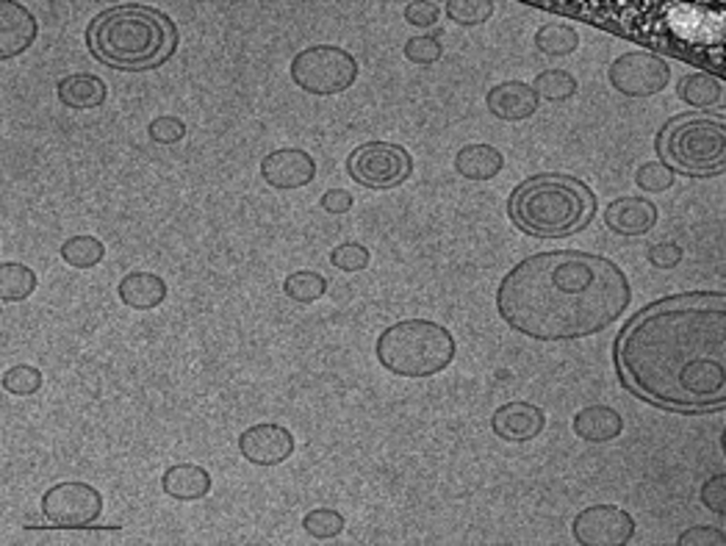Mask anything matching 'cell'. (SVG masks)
<instances>
[{"instance_id": "obj_37", "label": "cell", "mask_w": 726, "mask_h": 546, "mask_svg": "<svg viewBox=\"0 0 726 546\" xmlns=\"http://www.w3.org/2000/svg\"><path fill=\"white\" fill-rule=\"evenodd\" d=\"M438 17H441V9H438L432 0H419V3L405 6V22L414 28H430L436 26Z\"/></svg>"}, {"instance_id": "obj_25", "label": "cell", "mask_w": 726, "mask_h": 546, "mask_svg": "<svg viewBox=\"0 0 726 546\" xmlns=\"http://www.w3.org/2000/svg\"><path fill=\"white\" fill-rule=\"evenodd\" d=\"M536 48L544 56H571L579 48V33L566 22H546L536 31Z\"/></svg>"}, {"instance_id": "obj_6", "label": "cell", "mask_w": 726, "mask_h": 546, "mask_svg": "<svg viewBox=\"0 0 726 546\" xmlns=\"http://www.w3.org/2000/svg\"><path fill=\"white\" fill-rule=\"evenodd\" d=\"M660 165L690 178L722 176L726 167V128L716 117L683 115L660 128L655 142Z\"/></svg>"}, {"instance_id": "obj_34", "label": "cell", "mask_w": 726, "mask_h": 546, "mask_svg": "<svg viewBox=\"0 0 726 546\" xmlns=\"http://www.w3.org/2000/svg\"><path fill=\"white\" fill-rule=\"evenodd\" d=\"M635 186L649 191V195H657V191L672 189L674 172L668 170L666 165H660V161H649V165H640L638 170H635Z\"/></svg>"}, {"instance_id": "obj_38", "label": "cell", "mask_w": 726, "mask_h": 546, "mask_svg": "<svg viewBox=\"0 0 726 546\" xmlns=\"http://www.w3.org/2000/svg\"><path fill=\"white\" fill-rule=\"evenodd\" d=\"M724 530H718V527H690V530H685L683 536L677 538L679 546H722L724 544Z\"/></svg>"}, {"instance_id": "obj_14", "label": "cell", "mask_w": 726, "mask_h": 546, "mask_svg": "<svg viewBox=\"0 0 726 546\" xmlns=\"http://www.w3.org/2000/svg\"><path fill=\"white\" fill-rule=\"evenodd\" d=\"M544 427V410L533 403H508L503 408H497V414L491 416V430L497 433V438H503L508 444L533 441V438L541 436Z\"/></svg>"}, {"instance_id": "obj_11", "label": "cell", "mask_w": 726, "mask_h": 546, "mask_svg": "<svg viewBox=\"0 0 726 546\" xmlns=\"http://www.w3.org/2000/svg\"><path fill=\"white\" fill-rule=\"evenodd\" d=\"M579 546H624L633 542L635 519L618 505H590L571 522Z\"/></svg>"}, {"instance_id": "obj_9", "label": "cell", "mask_w": 726, "mask_h": 546, "mask_svg": "<svg viewBox=\"0 0 726 546\" xmlns=\"http://www.w3.org/2000/svg\"><path fill=\"white\" fill-rule=\"evenodd\" d=\"M39 508L53 530H89L103 514V494L89 483H56L44 492Z\"/></svg>"}, {"instance_id": "obj_21", "label": "cell", "mask_w": 726, "mask_h": 546, "mask_svg": "<svg viewBox=\"0 0 726 546\" xmlns=\"http://www.w3.org/2000/svg\"><path fill=\"white\" fill-rule=\"evenodd\" d=\"M161 488L167 497L178 499V503H195V499L208 497L211 492V475L202 466L195 464H176L161 477Z\"/></svg>"}, {"instance_id": "obj_8", "label": "cell", "mask_w": 726, "mask_h": 546, "mask_svg": "<svg viewBox=\"0 0 726 546\" xmlns=\"http://www.w3.org/2000/svg\"><path fill=\"white\" fill-rule=\"evenodd\" d=\"M414 172V159L402 145L366 142L347 156V176L366 189H394Z\"/></svg>"}, {"instance_id": "obj_39", "label": "cell", "mask_w": 726, "mask_h": 546, "mask_svg": "<svg viewBox=\"0 0 726 546\" xmlns=\"http://www.w3.org/2000/svg\"><path fill=\"white\" fill-rule=\"evenodd\" d=\"M683 261V247L674 241H660V245L649 247V264L657 269H674Z\"/></svg>"}, {"instance_id": "obj_17", "label": "cell", "mask_w": 726, "mask_h": 546, "mask_svg": "<svg viewBox=\"0 0 726 546\" xmlns=\"http://www.w3.org/2000/svg\"><path fill=\"white\" fill-rule=\"evenodd\" d=\"M605 225L618 236H646L657 225V206L644 197H618L605 208Z\"/></svg>"}, {"instance_id": "obj_27", "label": "cell", "mask_w": 726, "mask_h": 546, "mask_svg": "<svg viewBox=\"0 0 726 546\" xmlns=\"http://www.w3.org/2000/svg\"><path fill=\"white\" fill-rule=\"evenodd\" d=\"M577 87V78L566 70H544L533 81V92L538 95V100H546V103H563V100L574 98Z\"/></svg>"}, {"instance_id": "obj_30", "label": "cell", "mask_w": 726, "mask_h": 546, "mask_svg": "<svg viewBox=\"0 0 726 546\" xmlns=\"http://www.w3.org/2000/svg\"><path fill=\"white\" fill-rule=\"evenodd\" d=\"M302 530L311 538H319V542H328V538L341 536L345 530V516L334 508H317L311 514H306L302 519Z\"/></svg>"}, {"instance_id": "obj_5", "label": "cell", "mask_w": 726, "mask_h": 546, "mask_svg": "<svg viewBox=\"0 0 726 546\" xmlns=\"http://www.w3.org/2000/svg\"><path fill=\"white\" fill-rule=\"evenodd\" d=\"M455 353H458L455 336L432 319L394 322L391 328L382 330L375 345V356L382 369L410 380L441 375L455 361Z\"/></svg>"}, {"instance_id": "obj_35", "label": "cell", "mask_w": 726, "mask_h": 546, "mask_svg": "<svg viewBox=\"0 0 726 546\" xmlns=\"http://www.w3.org/2000/svg\"><path fill=\"white\" fill-rule=\"evenodd\" d=\"M148 137L159 145H176L186 137V122L178 117H156L148 126Z\"/></svg>"}, {"instance_id": "obj_40", "label": "cell", "mask_w": 726, "mask_h": 546, "mask_svg": "<svg viewBox=\"0 0 726 546\" xmlns=\"http://www.w3.org/2000/svg\"><path fill=\"white\" fill-rule=\"evenodd\" d=\"M352 195L347 189H328L319 200V206L325 208L328 214H347L352 208Z\"/></svg>"}, {"instance_id": "obj_16", "label": "cell", "mask_w": 726, "mask_h": 546, "mask_svg": "<svg viewBox=\"0 0 726 546\" xmlns=\"http://www.w3.org/2000/svg\"><path fill=\"white\" fill-rule=\"evenodd\" d=\"M486 106L497 120L521 122V120H530V117L536 115L541 100H538V95L533 92L530 83L505 81V83H497V87L486 95Z\"/></svg>"}, {"instance_id": "obj_24", "label": "cell", "mask_w": 726, "mask_h": 546, "mask_svg": "<svg viewBox=\"0 0 726 546\" xmlns=\"http://www.w3.org/2000/svg\"><path fill=\"white\" fill-rule=\"evenodd\" d=\"M37 272L26 264L6 261L0 264V300L3 302H22L37 291Z\"/></svg>"}, {"instance_id": "obj_18", "label": "cell", "mask_w": 726, "mask_h": 546, "mask_svg": "<svg viewBox=\"0 0 726 546\" xmlns=\"http://www.w3.org/2000/svg\"><path fill=\"white\" fill-rule=\"evenodd\" d=\"M56 98L76 111L98 109L109 98V87L103 78L89 76V72H76V76H64L56 81Z\"/></svg>"}, {"instance_id": "obj_7", "label": "cell", "mask_w": 726, "mask_h": 546, "mask_svg": "<svg viewBox=\"0 0 726 546\" xmlns=\"http://www.w3.org/2000/svg\"><path fill=\"white\" fill-rule=\"evenodd\" d=\"M291 81L314 98H334L358 81V59L339 44H314L291 59Z\"/></svg>"}, {"instance_id": "obj_28", "label": "cell", "mask_w": 726, "mask_h": 546, "mask_svg": "<svg viewBox=\"0 0 726 546\" xmlns=\"http://www.w3.org/2000/svg\"><path fill=\"white\" fill-rule=\"evenodd\" d=\"M284 291L295 302H317L328 291V278L322 272H314V269H300L284 280Z\"/></svg>"}, {"instance_id": "obj_4", "label": "cell", "mask_w": 726, "mask_h": 546, "mask_svg": "<svg viewBox=\"0 0 726 546\" xmlns=\"http://www.w3.org/2000/svg\"><path fill=\"white\" fill-rule=\"evenodd\" d=\"M508 217L521 234L536 239H563L594 222L596 195L579 178L544 172L510 191Z\"/></svg>"}, {"instance_id": "obj_19", "label": "cell", "mask_w": 726, "mask_h": 546, "mask_svg": "<svg viewBox=\"0 0 726 546\" xmlns=\"http://www.w3.org/2000/svg\"><path fill=\"white\" fill-rule=\"evenodd\" d=\"M574 433L588 444H607L624 433V419L616 408L607 405H590L574 414Z\"/></svg>"}, {"instance_id": "obj_29", "label": "cell", "mask_w": 726, "mask_h": 546, "mask_svg": "<svg viewBox=\"0 0 726 546\" xmlns=\"http://www.w3.org/2000/svg\"><path fill=\"white\" fill-rule=\"evenodd\" d=\"M444 9H447V17L452 22L464 28H475L491 20L497 6H494V0H447Z\"/></svg>"}, {"instance_id": "obj_13", "label": "cell", "mask_w": 726, "mask_h": 546, "mask_svg": "<svg viewBox=\"0 0 726 546\" xmlns=\"http://www.w3.org/2000/svg\"><path fill=\"white\" fill-rule=\"evenodd\" d=\"M261 178L272 189H302L317 178V161L300 148H280L263 156Z\"/></svg>"}, {"instance_id": "obj_3", "label": "cell", "mask_w": 726, "mask_h": 546, "mask_svg": "<svg viewBox=\"0 0 726 546\" xmlns=\"http://www.w3.org/2000/svg\"><path fill=\"white\" fill-rule=\"evenodd\" d=\"M178 26L153 6H111L87 26V48L95 61L120 72H145L176 56Z\"/></svg>"}, {"instance_id": "obj_23", "label": "cell", "mask_w": 726, "mask_h": 546, "mask_svg": "<svg viewBox=\"0 0 726 546\" xmlns=\"http://www.w3.org/2000/svg\"><path fill=\"white\" fill-rule=\"evenodd\" d=\"M677 95L690 109H722L724 106V83L710 72H690L679 81Z\"/></svg>"}, {"instance_id": "obj_32", "label": "cell", "mask_w": 726, "mask_h": 546, "mask_svg": "<svg viewBox=\"0 0 726 546\" xmlns=\"http://www.w3.org/2000/svg\"><path fill=\"white\" fill-rule=\"evenodd\" d=\"M441 56L444 48L441 42H438V37H432V33H419V37H410L408 42H405V59H408L410 64H436Z\"/></svg>"}, {"instance_id": "obj_1", "label": "cell", "mask_w": 726, "mask_h": 546, "mask_svg": "<svg viewBox=\"0 0 726 546\" xmlns=\"http://www.w3.org/2000/svg\"><path fill=\"white\" fill-rule=\"evenodd\" d=\"M613 358L624 388L655 408H722L726 295L690 291L652 302L624 325Z\"/></svg>"}, {"instance_id": "obj_33", "label": "cell", "mask_w": 726, "mask_h": 546, "mask_svg": "<svg viewBox=\"0 0 726 546\" xmlns=\"http://www.w3.org/2000/svg\"><path fill=\"white\" fill-rule=\"evenodd\" d=\"M371 261V252L366 250L358 241H347V245H339L334 252H330V264L341 272H364Z\"/></svg>"}, {"instance_id": "obj_22", "label": "cell", "mask_w": 726, "mask_h": 546, "mask_svg": "<svg viewBox=\"0 0 726 546\" xmlns=\"http://www.w3.org/2000/svg\"><path fill=\"white\" fill-rule=\"evenodd\" d=\"M452 167L466 181H491L503 172L505 159L494 145H464L455 153Z\"/></svg>"}, {"instance_id": "obj_26", "label": "cell", "mask_w": 726, "mask_h": 546, "mask_svg": "<svg viewBox=\"0 0 726 546\" xmlns=\"http://www.w3.org/2000/svg\"><path fill=\"white\" fill-rule=\"evenodd\" d=\"M59 252L64 258V264H70L72 269H92L103 261L106 247L95 236H70Z\"/></svg>"}, {"instance_id": "obj_10", "label": "cell", "mask_w": 726, "mask_h": 546, "mask_svg": "<svg viewBox=\"0 0 726 546\" xmlns=\"http://www.w3.org/2000/svg\"><path fill=\"white\" fill-rule=\"evenodd\" d=\"M607 81L624 98H652L672 83V67L649 50L621 53L607 67Z\"/></svg>"}, {"instance_id": "obj_15", "label": "cell", "mask_w": 726, "mask_h": 546, "mask_svg": "<svg viewBox=\"0 0 726 546\" xmlns=\"http://www.w3.org/2000/svg\"><path fill=\"white\" fill-rule=\"evenodd\" d=\"M37 33L39 26L31 9L14 3V0H3V6H0V59L9 61L26 53L37 42Z\"/></svg>"}, {"instance_id": "obj_20", "label": "cell", "mask_w": 726, "mask_h": 546, "mask_svg": "<svg viewBox=\"0 0 726 546\" xmlns=\"http://www.w3.org/2000/svg\"><path fill=\"white\" fill-rule=\"evenodd\" d=\"M117 295L128 308L137 311H153L167 300L165 278L153 272H128L117 286Z\"/></svg>"}, {"instance_id": "obj_36", "label": "cell", "mask_w": 726, "mask_h": 546, "mask_svg": "<svg viewBox=\"0 0 726 546\" xmlns=\"http://www.w3.org/2000/svg\"><path fill=\"white\" fill-rule=\"evenodd\" d=\"M699 497L707 510H713V514L718 516H726V475H713L710 480H705Z\"/></svg>"}, {"instance_id": "obj_12", "label": "cell", "mask_w": 726, "mask_h": 546, "mask_svg": "<svg viewBox=\"0 0 726 546\" xmlns=\"http://www.w3.org/2000/svg\"><path fill=\"white\" fill-rule=\"evenodd\" d=\"M239 453L252 466H278L295 455V436L275 421H263L241 433Z\"/></svg>"}, {"instance_id": "obj_31", "label": "cell", "mask_w": 726, "mask_h": 546, "mask_svg": "<svg viewBox=\"0 0 726 546\" xmlns=\"http://www.w3.org/2000/svg\"><path fill=\"white\" fill-rule=\"evenodd\" d=\"M3 388L14 397H31L42 388V371L31 364H17L11 366L3 375Z\"/></svg>"}, {"instance_id": "obj_2", "label": "cell", "mask_w": 726, "mask_h": 546, "mask_svg": "<svg viewBox=\"0 0 726 546\" xmlns=\"http://www.w3.org/2000/svg\"><path fill=\"white\" fill-rule=\"evenodd\" d=\"M633 286L624 269L583 250L536 252L516 264L497 286V314L533 341H579L624 317Z\"/></svg>"}]
</instances>
